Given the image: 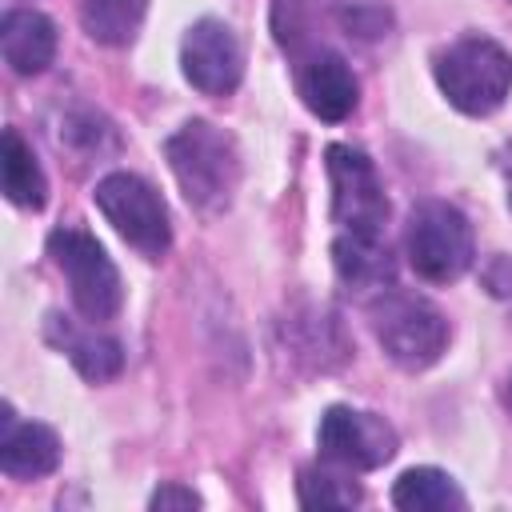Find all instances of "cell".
Instances as JSON below:
<instances>
[{
	"label": "cell",
	"instance_id": "1",
	"mask_svg": "<svg viewBox=\"0 0 512 512\" xmlns=\"http://www.w3.org/2000/svg\"><path fill=\"white\" fill-rule=\"evenodd\" d=\"M168 168L184 192V200L196 212H224L236 196L240 184V152L236 140L208 124V120H188L164 140Z\"/></svg>",
	"mask_w": 512,
	"mask_h": 512
},
{
	"label": "cell",
	"instance_id": "2",
	"mask_svg": "<svg viewBox=\"0 0 512 512\" xmlns=\"http://www.w3.org/2000/svg\"><path fill=\"white\" fill-rule=\"evenodd\" d=\"M436 84L464 116H488L512 92V56L488 36H464L436 56Z\"/></svg>",
	"mask_w": 512,
	"mask_h": 512
},
{
	"label": "cell",
	"instance_id": "3",
	"mask_svg": "<svg viewBox=\"0 0 512 512\" xmlns=\"http://www.w3.org/2000/svg\"><path fill=\"white\" fill-rule=\"evenodd\" d=\"M372 332L392 364L420 372L436 364L448 348V320L424 296H408L396 288H380L372 300Z\"/></svg>",
	"mask_w": 512,
	"mask_h": 512
},
{
	"label": "cell",
	"instance_id": "4",
	"mask_svg": "<svg viewBox=\"0 0 512 512\" xmlns=\"http://www.w3.org/2000/svg\"><path fill=\"white\" fill-rule=\"evenodd\" d=\"M404 256L420 280L448 284L472 268L476 244L468 216L448 200H424L408 216L404 232Z\"/></svg>",
	"mask_w": 512,
	"mask_h": 512
},
{
	"label": "cell",
	"instance_id": "5",
	"mask_svg": "<svg viewBox=\"0 0 512 512\" xmlns=\"http://www.w3.org/2000/svg\"><path fill=\"white\" fill-rule=\"evenodd\" d=\"M48 256L56 260V268L68 280L72 304L84 320H112L124 304V284L120 272L112 264V256L104 252V244L80 228H56L48 236Z\"/></svg>",
	"mask_w": 512,
	"mask_h": 512
},
{
	"label": "cell",
	"instance_id": "6",
	"mask_svg": "<svg viewBox=\"0 0 512 512\" xmlns=\"http://www.w3.org/2000/svg\"><path fill=\"white\" fill-rule=\"evenodd\" d=\"M96 208L104 212V220L144 256H164L172 244V224H168V208L160 200V192L132 176V172H108L96 192H92Z\"/></svg>",
	"mask_w": 512,
	"mask_h": 512
},
{
	"label": "cell",
	"instance_id": "7",
	"mask_svg": "<svg viewBox=\"0 0 512 512\" xmlns=\"http://www.w3.org/2000/svg\"><path fill=\"white\" fill-rule=\"evenodd\" d=\"M324 164L332 180V220L340 224V232L384 236L388 200H384L372 160L352 144H328Z\"/></svg>",
	"mask_w": 512,
	"mask_h": 512
},
{
	"label": "cell",
	"instance_id": "8",
	"mask_svg": "<svg viewBox=\"0 0 512 512\" xmlns=\"http://www.w3.org/2000/svg\"><path fill=\"white\" fill-rule=\"evenodd\" d=\"M316 444L320 456L348 468V472H372L380 464H388L396 456V428L388 420H380L376 412H360V408H344L332 404L320 416L316 428Z\"/></svg>",
	"mask_w": 512,
	"mask_h": 512
},
{
	"label": "cell",
	"instance_id": "9",
	"mask_svg": "<svg viewBox=\"0 0 512 512\" xmlns=\"http://www.w3.org/2000/svg\"><path fill=\"white\" fill-rule=\"evenodd\" d=\"M184 80L204 96H228L244 76V48L224 20H196L180 44Z\"/></svg>",
	"mask_w": 512,
	"mask_h": 512
},
{
	"label": "cell",
	"instance_id": "10",
	"mask_svg": "<svg viewBox=\"0 0 512 512\" xmlns=\"http://www.w3.org/2000/svg\"><path fill=\"white\" fill-rule=\"evenodd\" d=\"M296 92L316 120H344L360 100V84L340 52H312L296 72Z\"/></svg>",
	"mask_w": 512,
	"mask_h": 512
},
{
	"label": "cell",
	"instance_id": "11",
	"mask_svg": "<svg viewBox=\"0 0 512 512\" xmlns=\"http://www.w3.org/2000/svg\"><path fill=\"white\" fill-rule=\"evenodd\" d=\"M60 464V440L48 424L16 420V412L4 404L0 412V468L12 480H36L56 472Z\"/></svg>",
	"mask_w": 512,
	"mask_h": 512
},
{
	"label": "cell",
	"instance_id": "12",
	"mask_svg": "<svg viewBox=\"0 0 512 512\" xmlns=\"http://www.w3.org/2000/svg\"><path fill=\"white\" fill-rule=\"evenodd\" d=\"M44 336H48V340L76 364V372H80L84 380H92V384H104V380H112V376L124 368V348H120V340H112V336H104V332H96V328H80L76 320L60 316V312L48 316Z\"/></svg>",
	"mask_w": 512,
	"mask_h": 512
},
{
	"label": "cell",
	"instance_id": "13",
	"mask_svg": "<svg viewBox=\"0 0 512 512\" xmlns=\"http://www.w3.org/2000/svg\"><path fill=\"white\" fill-rule=\"evenodd\" d=\"M0 52L16 76H40L56 56V24L44 12L12 8L0 20Z\"/></svg>",
	"mask_w": 512,
	"mask_h": 512
},
{
	"label": "cell",
	"instance_id": "14",
	"mask_svg": "<svg viewBox=\"0 0 512 512\" xmlns=\"http://www.w3.org/2000/svg\"><path fill=\"white\" fill-rule=\"evenodd\" d=\"M332 264H336V276L352 288H384L392 284V268H396L384 236H360V232L336 236Z\"/></svg>",
	"mask_w": 512,
	"mask_h": 512
},
{
	"label": "cell",
	"instance_id": "15",
	"mask_svg": "<svg viewBox=\"0 0 512 512\" xmlns=\"http://www.w3.org/2000/svg\"><path fill=\"white\" fill-rule=\"evenodd\" d=\"M0 184H4V196L16 204V208H44L48 200V180H44V168L36 160V152L24 144V136L16 128H4V144H0Z\"/></svg>",
	"mask_w": 512,
	"mask_h": 512
},
{
	"label": "cell",
	"instance_id": "16",
	"mask_svg": "<svg viewBox=\"0 0 512 512\" xmlns=\"http://www.w3.org/2000/svg\"><path fill=\"white\" fill-rule=\"evenodd\" d=\"M392 504L404 512H448V508L460 512V508H468L456 480L440 468H408L392 484Z\"/></svg>",
	"mask_w": 512,
	"mask_h": 512
},
{
	"label": "cell",
	"instance_id": "17",
	"mask_svg": "<svg viewBox=\"0 0 512 512\" xmlns=\"http://www.w3.org/2000/svg\"><path fill=\"white\" fill-rule=\"evenodd\" d=\"M144 20V0H80V24L96 44H128Z\"/></svg>",
	"mask_w": 512,
	"mask_h": 512
},
{
	"label": "cell",
	"instance_id": "18",
	"mask_svg": "<svg viewBox=\"0 0 512 512\" xmlns=\"http://www.w3.org/2000/svg\"><path fill=\"white\" fill-rule=\"evenodd\" d=\"M296 496L304 508H352L360 504V484L324 468H304L296 480Z\"/></svg>",
	"mask_w": 512,
	"mask_h": 512
},
{
	"label": "cell",
	"instance_id": "19",
	"mask_svg": "<svg viewBox=\"0 0 512 512\" xmlns=\"http://www.w3.org/2000/svg\"><path fill=\"white\" fill-rule=\"evenodd\" d=\"M312 8H316V0H272V36L280 48L296 52L308 40Z\"/></svg>",
	"mask_w": 512,
	"mask_h": 512
},
{
	"label": "cell",
	"instance_id": "20",
	"mask_svg": "<svg viewBox=\"0 0 512 512\" xmlns=\"http://www.w3.org/2000/svg\"><path fill=\"white\" fill-rule=\"evenodd\" d=\"M148 508H156V512H168V508H200V496L192 488H184V484H160L152 492Z\"/></svg>",
	"mask_w": 512,
	"mask_h": 512
},
{
	"label": "cell",
	"instance_id": "21",
	"mask_svg": "<svg viewBox=\"0 0 512 512\" xmlns=\"http://www.w3.org/2000/svg\"><path fill=\"white\" fill-rule=\"evenodd\" d=\"M500 400H504V408H508V412H512V376H508V380H504V392H500Z\"/></svg>",
	"mask_w": 512,
	"mask_h": 512
},
{
	"label": "cell",
	"instance_id": "22",
	"mask_svg": "<svg viewBox=\"0 0 512 512\" xmlns=\"http://www.w3.org/2000/svg\"><path fill=\"white\" fill-rule=\"evenodd\" d=\"M508 204H512V192H508Z\"/></svg>",
	"mask_w": 512,
	"mask_h": 512
}]
</instances>
